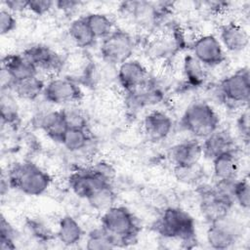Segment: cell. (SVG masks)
I'll return each instance as SVG.
<instances>
[{
  "instance_id": "6da1fadb",
  "label": "cell",
  "mask_w": 250,
  "mask_h": 250,
  "mask_svg": "<svg viewBox=\"0 0 250 250\" xmlns=\"http://www.w3.org/2000/svg\"><path fill=\"white\" fill-rule=\"evenodd\" d=\"M152 228L160 236L178 240L187 248L192 247L196 242L194 219L182 208H165Z\"/></svg>"
},
{
  "instance_id": "7a4b0ae2",
  "label": "cell",
  "mask_w": 250,
  "mask_h": 250,
  "mask_svg": "<svg viewBox=\"0 0 250 250\" xmlns=\"http://www.w3.org/2000/svg\"><path fill=\"white\" fill-rule=\"evenodd\" d=\"M10 188L28 196H39L47 191L52 183L51 176L36 164L24 161L14 164L7 174Z\"/></svg>"
},
{
  "instance_id": "3957f363",
  "label": "cell",
  "mask_w": 250,
  "mask_h": 250,
  "mask_svg": "<svg viewBox=\"0 0 250 250\" xmlns=\"http://www.w3.org/2000/svg\"><path fill=\"white\" fill-rule=\"evenodd\" d=\"M101 226L115 239L118 247L136 242L141 229L133 213L121 205H113L104 211Z\"/></svg>"
},
{
  "instance_id": "277c9868",
  "label": "cell",
  "mask_w": 250,
  "mask_h": 250,
  "mask_svg": "<svg viewBox=\"0 0 250 250\" xmlns=\"http://www.w3.org/2000/svg\"><path fill=\"white\" fill-rule=\"evenodd\" d=\"M182 127L195 139H205L219 129L220 118L216 110L206 102L189 104L181 118Z\"/></svg>"
},
{
  "instance_id": "5b68a950",
  "label": "cell",
  "mask_w": 250,
  "mask_h": 250,
  "mask_svg": "<svg viewBox=\"0 0 250 250\" xmlns=\"http://www.w3.org/2000/svg\"><path fill=\"white\" fill-rule=\"evenodd\" d=\"M134 51V37L121 28H115L107 37L102 40L100 46L103 62L116 67L132 59Z\"/></svg>"
},
{
  "instance_id": "8992f818",
  "label": "cell",
  "mask_w": 250,
  "mask_h": 250,
  "mask_svg": "<svg viewBox=\"0 0 250 250\" xmlns=\"http://www.w3.org/2000/svg\"><path fill=\"white\" fill-rule=\"evenodd\" d=\"M218 88L220 98L228 106H247L250 98L248 67H242L222 79Z\"/></svg>"
},
{
  "instance_id": "52a82bcc",
  "label": "cell",
  "mask_w": 250,
  "mask_h": 250,
  "mask_svg": "<svg viewBox=\"0 0 250 250\" xmlns=\"http://www.w3.org/2000/svg\"><path fill=\"white\" fill-rule=\"evenodd\" d=\"M242 234V226L229 214L209 224L206 240L214 249H229L239 241Z\"/></svg>"
},
{
  "instance_id": "ba28073f",
  "label": "cell",
  "mask_w": 250,
  "mask_h": 250,
  "mask_svg": "<svg viewBox=\"0 0 250 250\" xmlns=\"http://www.w3.org/2000/svg\"><path fill=\"white\" fill-rule=\"evenodd\" d=\"M53 104L69 105L83 98V92L76 81L67 77H54L45 84L42 95Z\"/></svg>"
},
{
  "instance_id": "9c48e42d",
  "label": "cell",
  "mask_w": 250,
  "mask_h": 250,
  "mask_svg": "<svg viewBox=\"0 0 250 250\" xmlns=\"http://www.w3.org/2000/svg\"><path fill=\"white\" fill-rule=\"evenodd\" d=\"M120 11L137 25L150 29L156 26L163 17V9L152 2L125 1L120 4Z\"/></svg>"
},
{
  "instance_id": "30bf717a",
  "label": "cell",
  "mask_w": 250,
  "mask_h": 250,
  "mask_svg": "<svg viewBox=\"0 0 250 250\" xmlns=\"http://www.w3.org/2000/svg\"><path fill=\"white\" fill-rule=\"evenodd\" d=\"M112 182L104 178L94 166L79 168L73 171L68 178L70 189L80 198L87 199L95 190Z\"/></svg>"
},
{
  "instance_id": "8fae6325",
  "label": "cell",
  "mask_w": 250,
  "mask_h": 250,
  "mask_svg": "<svg viewBox=\"0 0 250 250\" xmlns=\"http://www.w3.org/2000/svg\"><path fill=\"white\" fill-rule=\"evenodd\" d=\"M191 49L192 55L204 66H218L227 59L226 52L220 40L213 34H204L197 37L194 40Z\"/></svg>"
},
{
  "instance_id": "7c38bea8",
  "label": "cell",
  "mask_w": 250,
  "mask_h": 250,
  "mask_svg": "<svg viewBox=\"0 0 250 250\" xmlns=\"http://www.w3.org/2000/svg\"><path fill=\"white\" fill-rule=\"evenodd\" d=\"M25 58L39 71L57 73L63 67L64 61L62 56L51 47L44 44H35L21 52Z\"/></svg>"
},
{
  "instance_id": "4fadbf2b",
  "label": "cell",
  "mask_w": 250,
  "mask_h": 250,
  "mask_svg": "<svg viewBox=\"0 0 250 250\" xmlns=\"http://www.w3.org/2000/svg\"><path fill=\"white\" fill-rule=\"evenodd\" d=\"M36 67L25 58L22 53L8 54L2 58V76L6 77V82L2 87L10 82H17L38 75Z\"/></svg>"
},
{
  "instance_id": "5bb4252c",
  "label": "cell",
  "mask_w": 250,
  "mask_h": 250,
  "mask_svg": "<svg viewBox=\"0 0 250 250\" xmlns=\"http://www.w3.org/2000/svg\"><path fill=\"white\" fill-rule=\"evenodd\" d=\"M149 78L146 67L138 60L130 59L117 66L116 79L125 94L139 88Z\"/></svg>"
},
{
  "instance_id": "9a60e30c",
  "label": "cell",
  "mask_w": 250,
  "mask_h": 250,
  "mask_svg": "<svg viewBox=\"0 0 250 250\" xmlns=\"http://www.w3.org/2000/svg\"><path fill=\"white\" fill-rule=\"evenodd\" d=\"M173 129L171 117L161 110H153L146 115L143 130L148 141L161 142L165 140Z\"/></svg>"
},
{
  "instance_id": "2e32d148",
  "label": "cell",
  "mask_w": 250,
  "mask_h": 250,
  "mask_svg": "<svg viewBox=\"0 0 250 250\" xmlns=\"http://www.w3.org/2000/svg\"><path fill=\"white\" fill-rule=\"evenodd\" d=\"M224 48L230 53H239L245 50L249 44L247 30L236 22H227L219 28L218 38Z\"/></svg>"
},
{
  "instance_id": "e0dca14e",
  "label": "cell",
  "mask_w": 250,
  "mask_h": 250,
  "mask_svg": "<svg viewBox=\"0 0 250 250\" xmlns=\"http://www.w3.org/2000/svg\"><path fill=\"white\" fill-rule=\"evenodd\" d=\"M162 99L163 92L152 77L139 88L126 94L128 105L134 109L158 104Z\"/></svg>"
},
{
  "instance_id": "ac0fdd59",
  "label": "cell",
  "mask_w": 250,
  "mask_h": 250,
  "mask_svg": "<svg viewBox=\"0 0 250 250\" xmlns=\"http://www.w3.org/2000/svg\"><path fill=\"white\" fill-rule=\"evenodd\" d=\"M202 155L207 159H214L216 156L237 150L235 141L231 134L227 130L218 129L205 139L201 143Z\"/></svg>"
},
{
  "instance_id": "d6986e66",
  "label": "cell",
  "mask_w": 250,
  "mask_h": 250,
  "mask_svg": "<svg viewBox=\"0 0 250 250\" xmlns=\"http://www.w3.org/2000/svg\"><path fill=\"white\" fill-rule=\"evenodd\" d=\"M201 143L197 139L184 141L171 147L169 158L174 167L190 166L199 163L202 157Z\"/></svg>"
},
{
  "instance_id": "ffe728a7",
  "label": "cell",
  "mask_w": 250,
  "mask_h": 250,
  "mask_svg": "<svg viewBox=\"0 0 250 250\" xmlns=\"http://www.w3.org/2000/svg\"><path fill=\"white\" fill-rule=\"evenodd\" d=\"M183 44L184 39L181 32L173 29V31L171 30L168 33L154 38L148 46V52L150 56L155 59H164L180 50Z\"/></svg>"
},
{
  "instance_id": "44dd1931",
  "label": "cell",
  "mask_w": 250,
  "mask_h": 250,
  "mask_svg": "<svg viewBox=\"0 0 250 250\" xmlns=\"http://www.w3.org/2000/svg\"><path fill=\"white\" fill-rule=\"evenodd\" d=\"M38 126L51 140L57 143H62L65 132L69 128L62 109L51 110L40 115Z\"/></svg>"
},
{
  "instance_id": "7402d4cb",
  "label": "cell",
  "mask_w": 250,
  "mask_h": 250,
  "mask_svg": "<svg viewBox=\"0 0 250 250\" xmlns=\"http://www.w3.org/2000/svg\"><path fill=\"white\" fill-rule=\"evenodd\" d=\"M213 172L217 181H232L238 172L237 150L222 153L212 159Z\"/></svg>"
},
{
  "instance_id": "603a6c76",
  "label": "cell",
  "mask_w": 250,
  "mask_h": 250,
  "mask_svg": "<svg viewBox=\"0 0 250 250\" xmlns=\"http://www.w3.org/2000/svg\"><path fill=\"white\" fill-rule=\"evenodd\" d=\"M45 84L46 83L44 82V80L36 75L21 81L10 82L8 85L2 88H7L11 90L18 98L27 101H34L39 96L43 95Z\"/></svg>"
},
{
  "instance_id": "cb8c5ba5",
  "label": "cell",
  "mask_w": 250,
  "mask_h": 250,
  "mask_svg": "<svg viewBox=\"0 0 250 250\" xmlns=\"http://www.w3.org/2000/svg\"><path fill=\"white\" fill-rule=\"evenodd\" d=\"M57 237L64 246H73L81 241L83 229L76 219L65 215L59 221Z\"/></svg>"
},
{
  "instance_id": "d4e9b609",
  "label": "cell",
  "mask_w": 250,
  "mask_h": 250,
  "mask_svg": "<svg viewBox=\"0 0 250 250\" xmlns=\"http://www.w3.org/2000/svg\"><path fill=\"white\" fill-rule=\"evenodd\" d=\"M16 95L7 88H1L0 109L1 121L3 125L16 127L20 122L19 105L16 101Z\"/></svg>"
},
{
  "instance_id": "484cf974",
  "label": "cell",
  "mask_w": 250,
  "mask_h": 250,
  "mask_svg": "<svg viewBox=\"0 0 250 250\" xmlns=\"http://www.w3.org/2000/svg\"><path fill=\"white\" fill-rule=\"evenodd\" d=\"M68 34L75 45L82 49L94 46L97 41L84 17L77 18L71 21L68 26Z\"/></svg>"
},
{
  "instance_id": "4316f807",
  "label": "cell",
  "mask_w": 250,
  "mask_h": 250,
  "mask_svg": "<svg viewBox=\"0 0 250 250\" xmlns=\"http://www.w3.org/2000/svg\"><path fill=\"white\" fill-rule=\"evenodd\" d=\"M183 72L187 83L191 87L201 86L206 78L205 66L192 55H186L183 60Z\"/></svg>"
},
{
  "instance_id": "83f0119b",
  "label": "cell",
  "mask_w": 250,
  "mask_h": 250,
  "mask_svg": "<svg viewBox=\"0 0 250 250\" xmlns=\"http://www.w3.org/2000/svg\"><path fill=\"white\" fill-rule=\"evenodd\" d=\"M84 18L97 39H104L115 29L113 21L105 14L90 13Z\"/></svg>"
},
{
  "instance_id": "f1b7e54d",
  "label": "cell",
  "mask_w": 250,
  "mask_h": 250,
  "mask_svg": "<svg viewBox=\"0 0 250 250\" xmlns=\"http://www.w3.org/2000/svg\"><path fill=\"white\" fill-rule=\"evenodd\" d=\"M90 141L91 136L88 128H68L61 144L68 151L77 152L86 148Z\"/></svg>"
},
{
  "instance_id": "f546056e",
  "label": "cell",
  "mask_w": 250,
  "mask_h": 250,
  "mask_svg": "<svg viewBox=\"0 0 250 250\" xmlns=\"http://www.w3.org/2000/svg\"><path fill=\"white\" fill-rule=\"evenodd\" d=\"M86 200L93 209L104 212L111 206L115 205L116 193L112 185H105L95 190Z\"/></svg>"
},
{
  "instance_id": "4dcf8cb0",
  "label": "cell",
  "mask_w": 250,
  "mask_h": 250,
  "mask_svg": "<svg viewBox=\"0 0 250 250\" xmlns=\"http://www.w3.org/2000/svg\"><path fill=\"white\" fill-rule=\"evenodd\" d=\"M115 239L101 226L92 229L86 239V248L90 250H105L116 248Z\"/></svg>"
},
{
  "instance_id": "1f68e13d",
  "label": "cell",
  "mask_w": 250,
  "mask_h": 250,
  "mask_svg": "<svg viewBox=\"0 0 250 250\" xmlns=\"http://www.w3.org/2000/svg\"><path fill=\"white\" fill-rule=\"evenodd\" d=\"M232 196L234 203L244 210L250 207V185L247 178L235 180L232 186Z\"/></svg>"
},
{
  "instance_id": "d6a6232c",
  "label": "cell",
  "mask_w": 250,
  "mask_h": 250,
  "mask_svg": "<svg viewBox=\"0 0 250 250\" xmlns=\"http://www.w3.org/2000/svg\"><path fill=\"white\" fill-rule=\"evenodd\" d=\"M174 173L178 181L185 184H196L200 181L203 170L199 163L190 166L184 167H174Z\"/></svg>"
},
{
  "instance_id": "836d02e7",
  "label": "cell",
  "mask_w": 250,
  "mask_h": 250,
  "mask_svg": "<svg viewBox=\"0 0 250 250\" xmlns=\"http://www.w3.org/2000/svg\"><path fill=\"white\" fill-rule=\"evenodd\" d=\"M17 231L13 226L2 216L0 222V249L13 250L16 246Z\"/></svg>"
},
{
  "instance_id": "e575fe53",
  "label": "cell",
  "mask_w": 250,
  "mask_h": 250,
  "mask_svg": "<svg viewBox=\"0 0 250 250\" xmlns=\"http://www.w3.org/2000/svg\"><path fill=\"white\" fill-rule=\"evenodd\" d=\"M62 111L69 128H88L87 117L79 108L69 105L62 108Z\"/></svg>"
},
{
  "instance_id": "d590c367",
  "label": "cell",
  "mask_w": 250,
  "mask_h": 250,
  "mask_svg": "<svg viewBox=\"0 0 250 250\" xmlns=\"http://www.w3.org/2000/svg\"><path fill=\"white\" fill-rule=\"evenodd\" d=\"M27 229H29L30 233L37 238L38 240L41 241H48L50 239H52L53 235L51 230L41 222L37 221V220H28L26 223Z\"/></svg>"
},
{
  "instance_id": "8d00e7d4",
  "label": "cell",
  "mask_w": 250,
  "mask_h": 250,
  "mask_svg": "<svg viewBox=\"0 0 250 250\" xmlns=\"http://www.w3.org/2000/svg\"><path fill=\"white\" fill-rule=\"evenodd\" d=\"M17 19L15 14L9 10L2 8L0 11V32L1 35H7L14 31L17 27Z\"/></svg>"
},
{
  "instance_id": "74e56055",
  "label": "cell",
  "mask_w": 250,
  "mask_h": 250,
  "mask_svg": "<svg viewBox=\"0 0 250 250\" xmlns=\"http://www.w3.org/2000/svg\"><path fill=\"white\" fill-rule=\"evenodd\" d=\"M55 7V1L50 0H28L27 11L36 15L43 16Z\"/></svg>"
},
{
  "instance_id": "f35d334b",
  "label": "cell",
  "mask_w": 250,
  "mask_h": 250,
  "mask_svg": "<svg viewBox=\"0 0 250 250\" xmlns=\"http://www.w3.org/2000/svg\"><path fill=\"white\" fill-rule=\"evenodd\" d=\"M236 128L242 141L247 145L249 142V109L247 106L236 119Z\"/></svg>"
},
{
  "instance_id": "ab89813d",
  "label": "cell",
  "mask_w": 250,
  "mask_h": 250,
  "mask_svg": "<svg viewBox=\"0 0 250 250\" xmlns=\"http://www.w3.org/2000/svg\"><path fill=\"white\" fill-rule=\"evenodd\" d=\"M82 5V2L75 0H59L55 1V7L64 13H72Z\"/></svg>"
},
{
  "instance_id": "60d3db41",
  "label": "cell",
  "mask_w": 250,
  "mask_h": 250,
  "mask_svg": "<svg viewBox=\"0 0 250 250\" xmlns=\"http://www.w3.org/2000/svg\"><path fill=\"white\" fill-rule=\"evenodd\" d=\"M5 5V9L9 10L10 12L16 14V13H21L24 11H27V1L23 0H6L3 2Z\"/></svg>"
}]
</instances>
